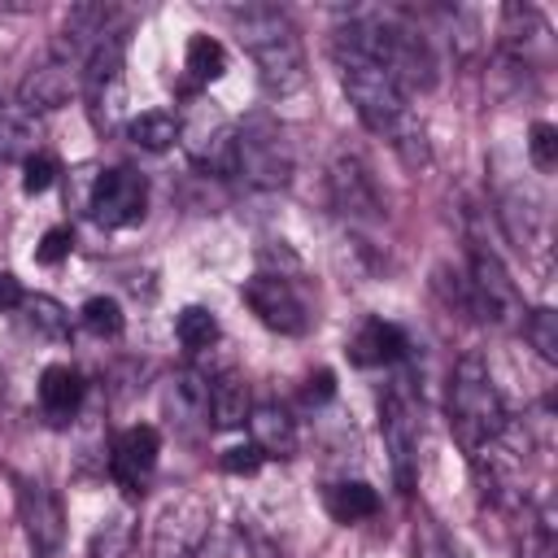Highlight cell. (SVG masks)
Instances as JSON below:
<instances>
[{"label": "cell", "mask_w": 558, "mask_h": 558, "mask_svg": "<svg viewBox=\"0 0 558 558\" xmlns=\"http://www.w3.org/2000/svg\"><path fill=\"white\" fill-rule=\"evenodd\" d=\"M331 52H336V65H340L344 96L357 109V118L366 122V131H375L379 140H388L410 166H423L427 161V140H423V122L410 109V92L379 61H371L366 52H357L353 44H344L340 35H336Z\"/></svg>", "instance_id": "6da1fadb"}, {"label": "cell", "mask_w": 558, "mask_h": 558, "mask_svg": "<svg viewBox=\"0 0 558 558\" xmlns=\"http://www.w3.org/2000/svg\"><path fill=\"white\" fill-rule=\"evenodd\" d=\"M231 22H235V35H240L244 52L257 65V78H262L266 96L283 100V96H296L310 83L301 35H296V26H292V17L283 9L244 4V9H231Z\"/></svg>", "instance_id": "7a4b0ae2"}, {"label": "cell", "mask_w": 558, "mask_h": 558, "mask_svg": "<svg viewBox=\"0 0 558 558\" xmlns=\"http://www.w3.org/2000/svg\"><path fill=\"white\" fill-rule=\"evenodd\" d=\"M449 432L458 436V445L466 453L484 449L488 440H497L510 418H506V401L493 384V371L480 353H466L453 362V375H449Z\"/></svg>", "instance_id": "3957f363"}, {"label": "cell", "mask_w": 558, "mask_h": 558, "mask_svg": "<svg viewBox=\"0 0 558 558\" xmlns=\"http://www.w3.org/2000/svg\"><path fill=\"white\" fill-rule=\"evenodd\" d=\"M235 174L257 187H283L292 179V144L275 118L253 113L244 126H235Z\"/></svg>", "instance_id": "277c9868"}, {"label": "cell", "mask_w": 558, "mask_h": 558, "mask_svg": "<svg viewBox=\"0 0 558 558\" xmlns=\"http://www.w3.org/2000/svg\"><path fill=\"white\" fill-rule=\"evenodd\" d=\"M462 279H466V310L475 318L497 323V327H519L523 323L519 288H514L510 270L501 266V257L488 244H475L471 248V270Z\"/></svg>", "instance_id": "5b68a950"}, {"label": "cell", "mask_w": 558, "mask_h": 558, "mask_svg": "<svg viewBox=\"0 0 558 558\" xmlns=\"http://www.w3.org/2000/svg\"><path fill=\"white\" fill-rule=\"evenodd\" d=\"M379 432L388 449V466L401 484V493L414 488V466H418V410L405 384H392L379 397Z\"/></svg>", "instance_id": "8992f818"}, {"label": "cell", "mask_w": 558, "mask_h": 558, "mask_svg": "<svg viewBox=\"0 0 558 558\" xmlns=\"http://www.w3.org/2000/svg\"><path fill=\"white\" fill-rule=\"evenodd\" d=\"M179 140H183V148H187V157L201 166V170H209V174H235V122L209 100H201L196 109H192V118L187 122H179Z\"/></svg>", "instance_id": "52a82bcc"}, {"label": "cell", "mask_w": 558, "mask_h": 558, "mask_svg": "<svg viewBox=\"0 0 558 558\" xmlns=\"http://www.w3.org/2000/svg\"><path fill=\"white\" fill-rule=\"evenodd\" d=\"M87 214L105 231H122L144 222L148 214V183L135 170H100L87 192Z\"/></svg>", "instance_id": "ba28073f"}, {"label": "cell", "mask_w": 558, "mask_h": 558, "mask_svg": "<svg viewBox=\"0 0 558 558\" xmlns=\"http://www.w3.org/2000/svg\"><path fill=\"white\" fill-rule=\"evenodd\" d=\"M209 501L201 493H179L174 501L161 506L157 523H153V558H192L205 536H209Z\"/></svg>", "instance_id": "9c48e42d"}, {"label": "cell", "mask_w": 558, "mask_h": 558, "mask_svg": "<svg viewBox=\"0 0 558 558\" xmlns=\"http://www.w3.org/2000/svg\"><path fill=\"white\" fill-rule=\"evenodd\" d=\"M240 296H244V305L253 310V318L262 327H270L279 336H305L310 331V310L283 275H253L240 288Z\"/></svg>", "instance_id": "30bf717a"}, {"label": "cell", "mask_w": 558, "mask_h": 558, "mask_svg": "<svg viewBox=\"0 0 558 558\" xmlns=\"http://www.w3.org/2000/svg\"><path fill=\"white\" fill-rule=\"evenodd\" d=\"M17 519L26 527V541L48 554L65 541V510L57 501V493L39 480H17Z\"/></svg>", "instance_id": "8fae6325"}, {"label": "cell", "mask_w": 558, "mask_h": 558, "mask_svg": "<svg viewBox=\"0 0 558 558\" xmlns=\"http://www.w3.org/2000/svg\"><path fill=\"white\" fill-rule=\"evenodd\" d=\"M157 453H161L157 427H153V423H135V427L118 432V440H113V449H109V475L118 480V488L135 493V488L153 475Z\"/></svg>", "instance_id": "7c38bea8"}, {"label": "cell", "mask_w": 558, "mask_h": 558, "mask_svg": "<svg viewBox=\"0 0 558 558\" xmlns=\"http://www.w3.org/2000/svg\"><path fill=\"white\" fill-rule=\"evenodd\" d=\"M331 201L349 222H375L379 218V192L357 157H340L331 166Z\"/></svg>", "instance_id": "4fadbf2b"}, {"label": "cell", "mask_w": 558, "mask_h": 558, "mask_svg": "<svg viewBox=\"0 0 558 558\" xmlns=\"http://www.w3.org/2000/svg\"><path fill=\"white\" fill-rule=\"evenodd\" d=\"M410 353V340L397 323L384 318H366L353 336H349V362L353 366H392Z\"/></svg>", "instance_id": "5bb4252c"}, {"label": "cell", "mask_w": 558, "mask_h": 558, "mask_svg": "<svg viewBox=\"0 0 558 558\" xmlns=\"http://www.w3.org/2000/svg\"><path fill=\"white\" fill-rule=\"evenodd\" d=\"M83 78H78V65H70V61H44L39 70H31L26 74V83H22V109L26 113H35V109H61L70 96H74V87H78Z\"/></svg>", "instance_id": "9a60e30c"}, {"label": "cell", "mask_w": 558, "mask_h": 558, "mask_svg": "<svg viewBox=\"0 0 558 558\" xmlns=\"http://www.w3.org/2000/svg\"><path fill=\"white\" fill-rule=\"evenodd\" d=\"M209 379L205 371L196 366H183L174 379H170V392H166V410L174 414V423L183 432H201L209 427Z\"/></svg>", "instance_id": "2e32d148"}, {"label": "cell", "mask_w": 558, "mask_h": 558, "mask_svg": "<svg viewBox=\"0 0 558 558\" xmlns=\"http://www.w3.org/2000/svg\"><path fill=\"white\" fill-rule=\"evenodd\" d=\"M248 427H253V445L262 449V458H292L296 453V423L283 405H275V401L253 405Z\"/></svg>", "instance_id": "e0dca14e"}, {"label": "cell", "mask_w": 558, "mask_h": 558, "mask_svg": "<svg viewBox=\"0 0 558 558\" xmlns=\"http://www.w3.org/2000/svg\"><path fill=\"white\" fill-rule=\"evenodd\" d=\"M83 375L74 371V366H44V375H39V405H44V414L52 418V423H65V418H74L78 414V405H83Z\"/></svg>", "instance_id": "ac0fdd59"}, {"label": "cell", "mask_w": 558, "mask_h": 558, "mask_svg": "<svg viewBox=\"0 0 558 558\" xmlns=\"http://www.w3.org/2000/svg\"><path fill=\"white\" fill-rule=\"evenodd\" d=\"M323 506L336 523H362L379 510V493L366 484V480H340L323 493Z\"/></svg>", "instance_id": "d6986e66"}, {"label": "cell", "mask_w": 558, "mask_h": 558, "mask_svg": "<svg viewBox=\"0 0 558 558\" xmlns=\"http://www.w3.org/2000/svg\"><path fill=\"white\" fill-rule=\"evenodd\" d=\"M248 384L240 375H218L209 379V418L214 427H240L248 418Z\"/></svg>", "instance_id": "ffe728a7"}, {"label": "cell", "mask_w": 558, "mask_h": 558, "mask_svg": "<svg viewBox=\"0 0 558 558\" xmlns=\"http://www.w3.org/2000/svg\"><path fill=\"white\" fill-rule=\"evenodd\" d=\"M131 144H140L144 153H166L170 144H179V118L166 109H144L140 118L126 122Z\"/></svg>", "instance_id": "44dd1931"}, {"label": "cell", "mask_w": 558, "mask_h": 558, "mask_svg": "<svg viewBox=\"0 0 558 558\" xmlns=\"http://www.w3.org/2000/svg\"><path fill=\"white\" fill-rule=\"evenodd\" d=\"M35 153V122L22 105H0V161L31 157Z\"/></svg>", "instance_id": "7402d4cb"}, {"label": "cell", "mask_w": 558, "mask_h": 558, "mask_svg": "<svg viewBox=\"0 0 558 558\" xmlns=\"http://www.w3.org/2000/svg\"><path fill=\"white\" fill-rule=\"evenodd\" d=\"M174 340H179L187 353L209 349V344L218 340V318H214V310H205V305L179 310V318H174Z\"/></svg>", "instance_id": "603a6c76"}, {"label": "cell", "mask_w": 558, "mask_h": 558, "mask_svg": "<svg viewBox=\"0 0 558 558\" xmlns=\"http://www.w3.org/2000/svg\"><path fill=\"white\" fill-rule=\"evenodd\" d=\"M183 70H187L192 78L209 83V78H218V74L227 70V48H222L214 35H192L187 48H183Z\"/></svg>", "instance_id": "cb8c5ba5"}, {"label": "cell", "mask_w": 558, "mask_h": 558, "mask_svg": "<svg viewBox=\"0 0 558 558\" xmlns=\"http://www.w3.org/2000/svg\"><path fill=\"white\" fill-rule=\"evenodd\" d=\"M519 558H558V541H554V519H549V510H523Z\"/></svg>", "instance_id": "d4e9b609"}, {"label": "cell", "mask_w": 558, "mask_h": 558, "mask_svg": "<svg viewBox=\"0 0 558 558\" xmlns=\"http://www.w3.org/2000/svg\"><path fill=\"white\" fill-rule=\"evenodd\" d=\"M519 331H523V340H527L545 362H558V314H554L549 305L527 310L523 323H519Z\"/></svg>", "instance_id": "484cf974"}, {"label": "cell", "mask_w": 558, "mask_h": 558, "mask_svg": "<svg viewBox=\"0 0 558 558\" xmlns=\"http://www.w3.org/2000/svg\"><path fill=\"white\" fill-rule=\"evenodd\" d=\"M22 310H26V323L39 336H48V340H65L70 336V314L61 310V301H52V296H26Z\"/></svg>", "instance_id": "4316f807"}, {"label": "cell", "mask_w": 558, "mask_h": 558, "mask_svg": "<svg viewBox=\"0 0 558 558\" xmlns=\"http://www.w3.org/2000/svg\"><path fill=\"white\" fill-rule=\"evenodd\" d=\"M122 305L113 301V296H87L83 301V327L92 331V336H118L122 331Z\"/></svg>", "instance_id": "83f0119b"}, {"label": "cell", "mask_w": 558, "mask_h": 558, "mask_svg": "<svg viewBox=\"0 0 558 558\" xmlns=\"http://www.w3.org/2000/svg\"><path fill=\"white\" fill-rule=\"evenodd\" d=\"M131 545V519L118 510L109 514V523L96 532V545H92V558H122Z\"/></svg>", "instance_id": "f1b7e54d"}, {"label": "cell", "mask_w": 558, "mask_h": 558, "mask_svg": "<svg viewBox=\"0 0 558 558\" xmlns=\"http://www.w3.org/2000/svg\"><path fill=\"white\" fill-rule=\"evenodd\" d=\"M527 157H532L536 170H554L558 166V126L532 122V131H527Z\"/></svg>", "instance_id": "f546056e"}, {"label": "cell", "mask_w": 558, "mask_h": 558, "mask_svg": "<svg viewBox=\"0 0 558 558\" xmlns=\"http://www.w3.org/2000/svg\"><path fill=\"white\" fill-rule=\"evenodd\" d=\"M52 179H57V161H52L48 153H31V157L22 161V192H26V196L48 192Z\"/></svg>", "instance_id": "4dcf8cb0"}, {"label": "cell", "mask_w": 558, "mask_h": 558, "mask_svg": "<svg viewBox=\"0 0 558 558\" xmlns=\"http://www.w3.org/2000/svg\"><path fill=\"white\" fill-rule=\"evenodd\" d=\"M414 558H458L453 545L445 541V532L436 527V519H427V514L414 527Z\"/></svg>", "instance_id": "1f68e13d"}, {"label": "cell", "mask_w": 558, "mask_h": 558, "mask_svg": "<svg viewBox=\"0 0 558 558\" xmlns=\"http://www.w3.org/2000/svg\"><path fill=\"white\" fill-rule=\"evenodd\" d=\"M70 248H74V231H70V227H48V231L39 235V244H35V262L57 266V262L70 257Z\"/></svg>", "instance_id": "d6a6232c"}, {"label": "cell", "mask_w": 558, "mask_h": 558, "mask_svg": "<svg viewBox=\"0 0 558 558\" xmlns=\"http://www.w3.org/2000/svg\"><path fill=\"white\" fill-rule=\"evenodd\" d=\"M218 466H222L227 475H257V471H262V449H257V445H231V449L218 458Z\"/></svg>", "instance_id": "836d02e7"}, {"label": "cell", "mask_w": 558, "mask_h": 558, "mask_svg": "<svg viewBox=\"0 0 558 558\" xmlns=\"http://www.w3.org/2000/svg\"><path fill=\"white\" fill-rule=\"evenodd\" d=\"M26 301V292H22V283H17V275H9V270H0V314H9V310H17Z\"/></svg>", "instance_id": "e575fe53"}, {"label": "cell", "mask_w": 558, "mask_h": 558, "mask_svg": "<svg viewBox=\"0 0 558 558\" xmlns=\"http://www.w3.org/2000/svg\"><path fill=\"white\" fill-rule=\"evenodd\" d=\"M331 392H336V375H331V371L310 375V388H305V401H310V405H323Z\"/></svg>", "instance_id": "d590c367"}, {"label": "cell", "mask_w": 558, "mask_h": 558, "mask_svg": "<svg viewBox=\"0 0 558 558\" xmlns=\"http://www.w3.org/2000/svg\"><path fill=\"white\" fill-rule=\"evenodd\" d=\"M227 549H231V545H227V536H214V541L205 536V545H201L192 558H227Z\"/></svg>", "instance_id": "8d00e7d4"}]
</instances>
